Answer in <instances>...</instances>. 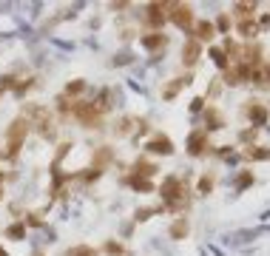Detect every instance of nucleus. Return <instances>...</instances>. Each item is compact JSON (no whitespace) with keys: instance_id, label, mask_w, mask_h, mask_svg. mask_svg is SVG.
I'll return each instance as SVG.
<instances>
[{"instance_id":"obj_21","label":"nucleus","mask_w":270,"mask_h":256,"mask_svg":"<svg viewBox=\"0 0 270 256\" xmlns=\"http://www.w3.org/2000/svg\"><path fill=\"white\" fill-rule=\"evenodd\" d=\"M210 57H213V63H216L219 69H230V60H227L225 57V52H222V49H210Z\"/></svg>"},{"instance_id":"obj_24","label":"nucleus","mask_w":270,"mask_h":256,"mask_svg":"<svg viewBox=\"0 0 270 256\" xmlns=\"http://www.w3.org/2000/svg\"><path fill=\"white\" fill-rule=\"evenodd\" d=\"M154 213H162V205H159V208H140V211L134 213V219H137V222H145V219H151Z\"/></svg>"},{"instance_id":"obj_12","label":"nucleus","mask_w":270,"mask_h":256,"mask_svg":"<svg viewBox=\"0 0 270 256\" xmlns=\"http://www.w3.org/2000/svg\"><path fill=\"white\" fill-rule=\"evenodd\" d=\"M247 114H250V123L253 125H264V123H267V117H270V111L261 106V103H250Z\"/></svg>"},{"instance_id":"obj_35","label":"nucleus","mask_w":270,"mask_h":256,"mask_svg":"<svg viewBox=\"0 0 270 256\" xmlns=\"http://www.w3.org/2000/svg\"><path fill=\"white\" fill-rule=\"evenodd\" d=\"M270 26V15H264V18H261V29H267Z\"/></svg>"},{"instance_id":"obj_3","label":"nucleus","mask_w":270,"mask_h":256,"mask_svg":"<svg viewBox=\"0 0 270 256\" xmlns=\"http://www.w3.org/2000/svg\"><path fill=\"white\" fill-rule=\"evenodd\" d=\"M71 114L77 117L86 128H100V123H103V114L97 111V106H94V103H86V100H77Z\"/></svg>"},{"instance_id":"obj_6","label":"nucleus","mask_w":270,"mask_h":256,"mask_svg":"<svg viewBox=\"0 0 270 256\" xmlns=\"http://www.w3.org/2000/svg\"><path fill=\"white\" fill-rule=\"evenodd\" d=\"M145 151H148V154H159V157H171V154H174V142H171V137H165V134H154V137L145 142Z\"/></svg>"},{"instance_id":"obj_5","label":"nucleus","mask_w":270,"mask_h":256,"mask_svg":"<svg viewBox=\"0 0 270 256\" xmlns=\"http://www.w3.org/2000/svg\"><path fill=\"white\" fill-rule=\"evenodd\" d=\"M208 131L205 128H193L191 137H188V154L191 157H202V154H208Z\"/></svg>"},{"instance_id":"obj_28","label":"nucleus","mask_w":270,"mask_h":256,"mask_svg":"<svg viewBox=\"0 0 270 256\" xmlns=\"http://www.w3.org/2000/svg\"><path fill=\"white\" fill-rule=\"evenodd\" d=\"M196 188H199V194H210V191H213V177H210V174L208 177H199V185Z\"/></svg>"},{"instance_id":"obj_33","label":"nucleus","mask_w":270,"mask_h":256,"mask_svg":"<svg viewBox=\"0 0 270 256\" xmlns=\"http://www.w3.org/2000/svg\"><path fill=\"white\" fill-rule=\"evenodd\" d=\"M202 108H205V97H196L191 103V111H202Z\"/></svg>"},{"instance_id":"obj_27","label":"nucleus","mask_w":270,"mask_h":256,"mask_svg":"<svg viewBox=\"0 0 270 256\" xmlns=\"http://www.w3.org/2000/svg\"><path fill=\"white\" fill-rule=\"evenodd\" d=\"M105 253L108 256H125V247L120 242H105Z\"/></svg>"},{"instance_id":"obj_37","label":"nucleus","mask_w":270,"mask_h":256,"mask_svg":"<svg viewBox=\"0 0 270 256\" xmlns=\"http://www.w3.org/2000/svg\"><path fill=\"white\" fill-rule=\"evenodd\" d=\"M0 256H9V253H6V250H3V247H0Z\"/></svg>"},{"instance_id":"obj_22","label":"nucleus","mask_w":270,"mask_h":256,"mask_svg":"<svg viewBox=\"0 0 270 256\" xmlns=\"http://www.w3.org/2000/svg\"><path fill=\"white\" fill-rule=\"evenodd\" d=\"M247 159H270V148L253 145V148H247Z\"/></svg>"},{"instance_id":"obj_9","label":"nucleus","mask_w":270,"mask_h":256,"mask_svg":"<svg viewBox=\"0 0 270 256\" xmlns=\"http://www.w3.org/2000/svg\"><path fill=\"white\" fill-rule=\"evenodd\" d=\"M205 131H219V128H225V117H222V111L213 106H205Z\"/></svg>"},{"instance_id":"obj_32","label":"nucleus","mask_w":270,"mask_h":256,"mask_svg":"<svg viewBox=\"0 0 270 256\" xmlns=\"http://www.w3.org/2000/svg\"><path fill=\"white\" fill-rule=\"evenodd\" d=\"M216 26L222 29V32H227V29H230V18H227V15H219V20H216Z\"/></svg>"},{"instance_id":"obj_29","label":"nucleus","mask_w":270,"mask_h":256,"mask_svg":"<svg viewBox=\"0 0 270 256\" xmlns=\"http://www.w3.org/2000/svg\"><path fill=\"white\" fill-rule=\"evenodd\" d=\"M236 12H239V15H242L244 20L250 18L253 12H256V6H253V3H236Z\"/></svg>"},{"instance_id":"obj_7","label":"nucleus","mask_w":270,"mask_h":256,"mask_svg":"<svg viewBox=\"0 0 270 256\" xmlns=\"http://www.w3.org/2000/svg\"><path fill=\"white\" fill-rule=\"evenodd\" d=\"M165 18H168V3H151L148 6V23L154 32H162Z\"/></svg>"},{"instance_id":"obj_14","label":"nucleus","mask_w":270,"mask_h":256,"mask_svg":"<svg viewBox=\"0 0 270 256\" xmlns=\"http://www.w3.org/2000/svg\"><path fill=\"white\" fill-rule=\"evenodd\" d=\"M108 162H114V151L108 148V145H100V148L94 151V168H100V171H103Z\"/></svg>"},{"instance_id":"obj_18","label":"nucleus","mask_w":270,"mask_h":256,"mask_svg":"<svg viewBox=\"0 0 270 256\" xmlns=\"http://www.w3.org/2000/svg\"><path fill=\"white\" fill-rule=\"evenodd\" d=\"M23 236H26V225L23 222H12L6 228V239H12V242H20Z\"/></svg>"},{"instance_id":"obj_23","label":"nucleus","mask_w":270,"mask_h":256,"mask_svg":"<svg viewBox=\"0 0 270 256\" xmlns=\"http://www.w3.org/2000/svg\"><path fill=\"white\" fill-rule=\"evenodd\" d=\"M256 32H259V26H256L253 20H242V23H239V35L242 37H253Z\"/></svg>"},{"instance_id":"obj_8","label":"nucleus","mask_w":270,"mask_h":256,"mask_svg":"<svg viewBox=\"0 0 270 256\" xmlns=\"http://www.w3.org/2000/svg\"><path fill=\"white\" fill-rule=\"evenodd\" d=\"M142 49H148V52H159V49H165L168 46V35H162V32H148V35L140 37Z\"/></svg>"},{"instance_id":"obj_1","label":"nucleus","mask_w":270,"mask_h":256,"mask_svg":"<svg viewBox=\"0 0 270 256\" xmlns=\"http://www.w3.org/2000/svg\"><path fill=\"white\" fill-rule=\"evenodd\" d=\"M159 196L165 199L162 211H171V213H179L182 208H188V188L179 177H168L162 185H159Z\"/></svg>"},{"instance_id":"obj_16","label":"nucleus","mask_w":270,"mask_h":256,"mask_svg":"<svg viewBox=\"0 0 270 256\" xmlns=\"http://www.w3.org/2000/svg\"><path fill=\"white\" fill-rule=\"evenodd\" d=\"M188 83H191V74H188V77H179V80H174V83H171V86H168V89L162 91V97H165V100H174V97H176V91H179V89H185Z\"/></svg>"},{"instance_id":"obj_36","label":"nucleus","mask_w":270,"mask_h":256,"mask_svg":"<svg viewBox=\"0 0 270 256\" xmlns=\"http://www.w3.org/2000/svg\"><path fill=\"white\" fill-rule=\"evenodd\" d=\"M32 256H46V253H43V250H35V253H32Z\"/></svg>"},{"instance_id":"obj_25","label":"nucleus","mask_w":270,"mask_h":256,"mask_svg":"<svg viewBox=\"0 0 270 256\" xmlns=\"http://www.w3.org/2000/svg\"><path fill=\"white\" fill-rule=\"evenodd\" d=\"M66 256H97V250L91 245H77V247H71Z\"/></svg>"},{"instance_id":"obj_34","label":"nucleus","mask_w":270,"mask_h":256,"mask_svg":"<svg viewBox=\"0 0 270 256\" xmlns=\"http://www.w3.org/2000/svg\"><path fill=\"white\" fill-rule=\"evenodd\" d=\"M256 137V128H247V131H242V140L247 142V140H253Z\"/></svg>"},{"instance_id":"obj_17","label":"nucleus","mask_w":270,"mask_h":256,"mask_svg":"<svg viewBox=\"0 0 270 256\" xmlns=\"http://www.w3.org/2000/svg\"><path fill=\"white\" fill-rule=\"evenodd\" d=\"M168 233H171V239H185V236H188V219H185V216H179V219L171 225V230H168Z\"/></svg>"},{"instance_id":"obj_26","label":"nucleus","mask_w":270,"mask_h":256,"mask_svg":"<svg viewBox=\"0 0 270 256\" xmlns=\"http://www.w3.org/2000/svg\"><path fill=\"white\" fill-rule=\"evenodd\" d=\"M83 89H86V80H71L69 86H66V97H74V94H80Z\"/></svg>"},{"instance_id":"obj_15","label":"nucleus","mask_w":270,"mask_h":256,"mask_svg":"<svg viewBox=\"0 0 270 256\" xmlns=\"http://www.w3.org/2000/svg\"><path fill=\"white\" fill-rule=\"evenodd\" d=\"M125 182H128V185L134 188V191H145V194H151V191H154V182H151V179L134 177V174H131V177H125Z\"/></svg>"},{"instance_id":"obj_19","label":"nucleus","mask_w":270,"mask_h":256,"mask_svg":"<svg viewBox=\"0 0 270 256\" xmlns=\"http://www.w3.org/2000/svg\"><path fill=\"white\" fill-rule=\"evenodd\" d=\"M137 120H134V117H122L120 123H117V128H114V134H117V137H125V134L131 131V128H137Z\"/></svg>"},{"instance_id":"obj_13","label":"nucleus","mask_w":270,"mask_h":256,"mask_svg":"<svg viewBox=\"0 0 270 256\" xmlns=\"http://www.w3.org/2000/svg\"><path fill=\"white\" fill-rule=\"evenodd\" d=\"M157 174V165L154 162H148V159H137L134 162V177H142V179H148Z\"/></svg>"},{"instance_id":"obj_20","label":"nucleus","mask_w":270,"mask_h":256,"mask_svg":"<svg viewBox=\"0 0 270 256\" xmlns=\"http://www.w3.org/2000/svg\"><path fill=\"white\" fill-rule=\"evenodd\" d=\"M108 100H111V91L103 89V91H100V97L94 100V106H97V111H100V114H105V111L111 108V103H108Z\"/></svg>"},{"instance_id":"obj_11","label":"nucleus","mask_w":270,"mask_h":256,"mask_svg":"<svg viewBox=\"0 0 270 256\" xmlns=\"http://www.w3.org/2000/svg\"><path fill=\"white\" fill-rule=\"evenodd\" d=\"M213 35H216V26H213L210 20H199V23H196V37H193V40H196V43H202V40L210 43Z\"/></svg>"},{"instance_id":"obj_10","label":"nucleus","mask_w":270,"mask_h":256,"mask_svg":"<svg viewBox=\"0 0 270 256\" xmlns=\"http://www.w3.org/2000/svg\"><path fill=\"white\" fill-rule=\"evenodd\" d=\"M199 57H202V46L196 43V40H188V43L182 46V63L191 69L193 63L199 60Z\"/></svg>"},{"instance_id":"obj_30","label":"nucleus","mask_w":270,"mask_h":256,"mask_svg":"<svg viewBox=\"0 0 270 256\" xmlns=\"http://www.w3.org/2000/svg\"><path fill=\"white\" fill-rule=\"evenodd\" d=\"M26 228H43V219H40V213H29V219L23 222Z\"/></svg>"},{"instance_id":"obj_31","label":"nucleus","mask_w":270,"mask_h":256,"mask_svg":"<svg viewBox=\"0 0 270 256\" xmlns=\"http://www.w3.org/2000/svg\"><path fill=\"white\" fill-rule=\"evenodd\" d=\"M250 182H253V174H250V171H244L242 177H239V188H247Z\"/></svg>"},{"instance_id":"obj_2","label":"nucleus","mask_w":270,"mask_h":256,"mask_svg":"<svg viewBox=\"0 0 270 256\" xmlns=\"http://www.w3.org/2000/svg\"><path fill=\"white\" fill-rule=\"evenodd\" d=\"M29 128H32V123H29L23 114L15 117L12 125L6 128V157H9V159H15V157H18V151L23 148V140H26Z\"/></svg>"},{"instance_id":"obj_4","label":"nucleus","mask_w":270,"mask_h":256,"mask_svg":"<svg viewBox=\"0 0 270 256\" xmlns=\"http://www.w3.org/2000/svg\"><path fill=\"white\" fill-rule=\"evenodd\" d=\"M168 18H171V23H174L176 29H191L193 23V9L188 6V3H168Z\"/></svg>"}]
</instances>
